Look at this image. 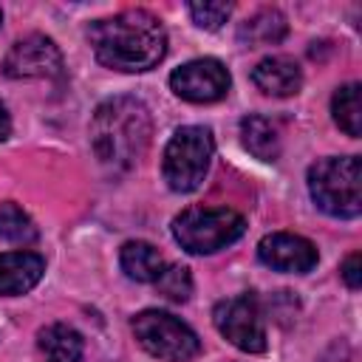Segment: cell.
Wrapping results in <instances>:
<instances>
[{
  "mask_svg": "<svg viewBox=\"0 0 362 362\" xmlns=\"http://www.w3.org/2000/svg\"><path fill=\"white\" fill-rule=\"evenodd\" d=\"M88 40L102 65L124 74L150 71L167 54V31L161 20L144 8H127L96 20L88 28Z\"/></svg>",
  "mask_w": 362,
  "mask_h": 362,
  "instance_id": "cell-1",
  "label": "cell"
},
{
  "mask_svg": "<svg viewBox=\"0 0 362 362\" xmlns=\"http://www.w3.org/2000/svg\"><path fill=\"white\" fill-rule=\"evenodd\" d=\"M153 136L150 110L136 96H113L102 102L90 119V147L113 173H124L139 164Z\"/></svg>",
  "mask_w": 362,
  "mask_h": 362,
  "instance_id": "cell-2",
  "label": "cell"
},
{
  "mask_svg": "<svg viewBox=\"0 0 362 362\" xmlns=\"http://www.w3.org/2000/svg\"><path fill=\"white\" fill-rule=\"evenodd\" d=\"M308 192L314 204L334 218L362 212V164L356 156H328L308 167Z\"/></svg>",
  "mask_w": 362,
  "mask_h": 362,
  "instance_id": "cell-3",
  "label": "cell"
},
{
  "mask_svg": "<svg viewBox=\"0 0 362 362\" xmlns=\"http://www.w3.org/2000/svg\"><path fill=\"white\" fill-rule=\"evenodd\" d=\"M246 232L240 212L229 206H187L173 221L175 243L189 255H212L232 246Z\"/></svg>",
  "mask_w": 362,
  "mask_h": 362,
  "instance_id": "cell-4",
  "label": "cell"
},
{
  "mask_svg": "<svg viewBox=\"0 0 362 362\" xmlns=\"http://www.w3.org/2000/svg\"><path fill=\"white\" fill-rule=\"evenodd\" d=\"M215 156V139L209 127L187 124L173 133L164 147L161 173L173 192H192L206 178L209 161Z\"/></svg>",
  "mask_w": 362,
  "mask_h": 362,
  "instance_id": "cell-5",
  "label": "cell"
},
{
  "mask_svg": "<svg viewBox=\"0 0 362 362\" xmlns=\"http://www.w3.org/2000/svg\"><path fill=\"white\" fill-rule=\"evenodd\" d=\"M133 337L139 345L164 362H189L201 351L198 334L170 311L147 308L133 317Z\"/></svg>",
  "mask_w": 362,
  "mask_h": 362,
  "instance_id": "cell-6",
  "label": "cell"
},
{
  "mask_svg": "<svg viewBox=\"0 0 362 362\" xmlns=\"http://www.w3.org/2000/svg\"><path fill=\"white\" fill-rule=\"evenodd\" d=\"M212 322L221 331V337L229 339L238 351H246V354L266 351V325H263L260 305L252 294L221 300L212 311Z\"/></svg>",
  "mask_w": 362,
  "mask_h": 362,
  "instance_id": "cell-7",
  "label": "cell"
},
{
  "mask_svg": "<svg viewBox=\"0 0 362 362\" xmlns=\"http://www.w3.org/2000/svg\"><path fill=\"white\" fill-rule=\"evenodd\" d=\"M62 68V54L45 34H28L17 40L3 59V74L11 79H59Z\"/></svg>",
  "mask_w": 362,
  "mask_h": 362,
  "instance_id": "cell-8",
  "label": "cell"
},
{
  "mask_svg": "<svg viewBox=\"0 0 362 362\" xmlns=\"http://www.w3.org/2000/svg\"><path fill=\"white\" fill-rule=\"evenodd\" d=\"M229 85H232V76H229L226 65L221 59H212V57L189 59L170 74L173 93L187 99V102H195V105L223 99L229 93Z\"/></svg>",
  "mask_w": 362,
  "mask_h": 362,
  "instance_id": "cell-9",
  "label": "cell"
},
{
  "mask_svg": "<svg viewBox=\"0 0 362 362\" xmlns=\"http://www.w3.org/2000/svg\"><path fill=\"white\" fill-rule=\"evenodd\" d=\"M257 257L263 266L286 274H305L317 266L320 255L314 243L294 232H272L257 243Z\"/></svg>",
  "mask_w": 362,
  "mask_h": 362,
  "instance_id": "cell-10",
  "label": "cell"
},
{
  "mask_svg": "<svg viewBox=\"0 0 362 362\" xmlns=\"http://www.w3.org/2000/svg\"><path fill=\"white\" fill-rule=\"evenodd\" d=\"M45 274V260L37 252H3L0 255V297H17L31 291Z\"/></svg>",
  "mask_w": 362,
  "mask_h": 362,
  "instance_id": "cell-11",
  "label": "cell"
},
{
  "mask_svg": "<svg viewBox=\"0 0 362 362\" xmlns=\"http://www.w3.org/2000/svg\"><path fill=\"white\" fill-rule=\"evenodd\" d=\"M252 82L266 96H294L303 88V71L291 57H266L252 68Z\"/></svg>",
  "mask_w": 362,
  "mask_h": 362,
  "instance_id": "cell-12",
  "label": "cell"
},
{
  "mask_svg": "<svg viewBox=\"0 0 362 362\" xmlns=\"http://www.w3.org/2000/svg\"><path fill=\"white\" fill-rule=\"evenodd\" d=\"M119 263H122L124 274L136 283H156L167 266L161 252L147 240H127L119 252Z\"/></svg>",
  "mask_w": 362,
  "mask_h": 362,
  "instance_id": "cell-13",
  "label": "cell"
},
{
  "mask_svg": "<svg viewBox=\"0 0 362 362\" xmlns=\"http://www.w3.org/2000/svg\"><path fill=\"white\" fill-rule=\"evenodd\" d=\"M37 345L48 362H79L85 351V339L76 328L65 322H51L37 334Z\"/></svg>",
  "mask_w": 362,
  "mask_h": 362,
  "instance_id": "cell-14",
  "label": "cell"
},
{
  "mask_svg": "<svg viewBox=\"0 0 362 362\" xmlns=\"http://www.w3.org/2000/svg\"><path fill=\"white\" fill-rule=\"evenodd\" d=\"M240 139H243V147L260 161H274L280 156L277 127L263 116H246L240 122Z\"/></svg>",
  "mask_w": 362,
  "mask_h": 362,
  "instance_id": "cell-15",
  "label": "cell"
},
{
  "mask_svg": "<svg viewBox=\"0 0 362 362\" xmlns=\"http://www.w3.org/2000/svg\"><path fill=\"white\" fill-rule=\"evenodd\" d=\"M286 31H288L286 17L277 8H263V11H257L255 17H249L240 25L238 37L246 45H274V42H280L286 37Z\"/></svg>",
  "mask_w": 362,
  "mask_h": 362,
  "instance_id": "cell-16",
  "label": "cell"
},
{
  "mask_svg": "<svg viewBox=\"0 0 362 362\" xmlns=\"http://www.w3.org/2000/svg\"><path fill=\"white\" fill-rule=\"evenodd\" d=\"M331 113L334 122L348 133V136H362V88L356 82H348L334 90L331 99Z\"/></svg>",
  "mask_w": 362,
  "mask_h": 362,
  "instance_id": "cell-17",
  "label": "cell"
},
{
  "mask_svg": "<svg viewBox=\"0 0 362 362\" xmlns=\"http://www.w3.org/2000/svg\"><path fill=\"white\" fill-rule=\"evenodd\" d=\"M0 240H8V243H31V240H37L34 221L11 201L0 204Z\"/></svg>",
  "mask_w": 362,
  "mask_h": 362,
  "instance_id": "cell-18",
  "label": "cell"
},
{
  "mask_svg": "<svg viewBox=\"0 0 362 362\" xmlns=\"http://www.w3.org/2000/svg\"><path fill=\"white\" fill-rule=\"evenodd\" d=\"M156 288L161 297H167L173 303H187L192 294V274L187 266H178V263L164 266V272L156 280Z\"/></svg>",
  "mask_w": 362,
  "mask_h": 362,
  "instance_id": "cell-19",
  "label": "cell"
},
{
  "mask_svg": "<svg viewBox=\"0 0 362 362\" xmlns=\"http://www.w3.org/2000/svg\"><path fill=\"white\" fill-rule=\"evenodd\" d=\"M189 17L195 20L198 28H206V31H215L221 28L229 14H232V3H221V0H206V3H189L187 6Z\"/></svg>",
  "mask_w": 362,
  "mask_h": 362,
  "instance_id": "cell-20",
  "label": "cell"
},
{
  "mask_svg": "<svg viewBox=\"0 0 362 362\" xmlns=\"http://www.w3.org/2000/svg\"><path fill=\"white\" fill-rule=\"evenodd\" d=\"M339 274H342V280H345V286H348L351 291H356V288L362 286V257H359V252H354V255L345 257Z\"/></svg>",
  "mask_w": 362,
  "mask_h": 362,
  "instance_id": "cell-21",
  "label": "cell"
},
{
  "mask_svg": "<svg viewBox=\"0 0 362 362\" xmlns=\"http://www.w3.org/2000/svg\"><path fill=\"white\" fill-rule=\"evenodd\" d=\"M11 136V116L6 110V105L0 102V141H6Z\"/></svg>",
  "mask_w": 362,
  "mask_h": 362,
  "instance_id": "cell-22",
  "label": "cell"
},
{
  "mask_svg": "<svg viewBox=\"0 0 362 362\" xmlns=\"http://www.w3.org/2000/svg\"><path fill=\"white\" fill-rule=\"evenodd\" d=\"M0 25H3V8H0Z\"/></svg>",
  "mask_w": 362,
  "mask_h": 362,
  "instance_id": "cell-23",
  "label": "cell"
}]
</instances>
